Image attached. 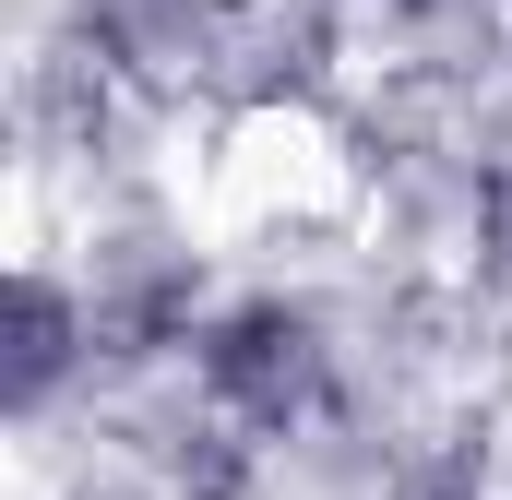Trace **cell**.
I'll list each match as a JSON object with an SVG mask.
<instances>
[{"instance_id": "cell-4", "label": "cell", "mask_w": 512, "mask_h": 500, "mask_svg": "<svg viewBox=\"0 0 512 500\" xmlns=\"http://www.w3.org/2000/svg\"><path fill=\"white\" fill-rule=\"evenodd\" d=\"M382 500H512V489H501L477 429H429V441L382 453Z\"/></svg>"}, {"instance_id": "cell-1", "label": "cell", "mask_w": 512, "mask_h": 500, "mask_svg": "<svg viewBox=\"0 0 512 500\" xmlns=\"http://www.w3.org/2000/svg\"><path fill=\"white\" fill-rule=\"evenodd\" d=\"M346 381H358V346H346V310L322 286H286V274H251V286H215V310L191 322V358H179V393L215 405L227 429H251L262 453H298L346 417Z\"/></svg>"}, {"instance_id": "cell-3", "label": "cell", "mask_w": 512, "mask_h": 500, "mask_svg": "<svg viewBox=\"0 0 512 500\" xmlns=\"http://www.w3.org/2000/svg\"><path fill=\"white\" fill-rule=\"evenodd\" d=\"M96 393H108V334H96L84 262L24 250V274H12V429L48 441V429H60L72 405H96Z\"/></svg>"}, {"instance_id": "cell-2", "label": "cell", "mask_w": 512, "mask_h": 500, "mask_svg": "<svg viewBox=\"0 0 512 500\" xmlns=\"http://www.w3.org/2000/svg\"><path fill=\"white\" fill-rule=\"evenodd\" d=\"M227 36L239 0H60V48L120 72L143 108H227Z\"/></svg>"}]
</instances>
